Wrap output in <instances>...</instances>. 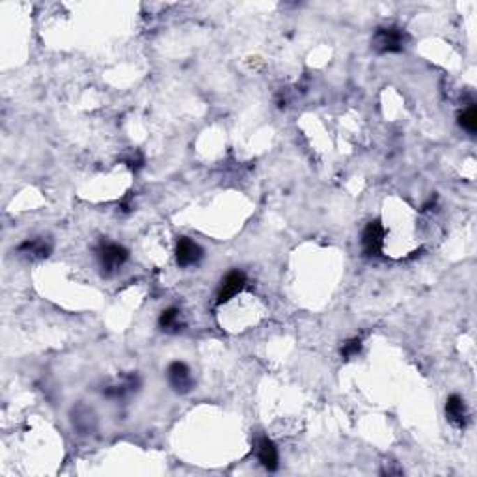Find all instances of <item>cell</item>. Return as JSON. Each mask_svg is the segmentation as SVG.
I'll use <instances>...</instances> for the list:
<instances>
[{"instance_id": "cell-1", "label": "cell", "mask_w": 477, "mask_h": 477, "mask_svg": "<svg viewBox=\"0 0 477 477\" xmlns=\"http://www.w3.org/2000/svg\"><path fill=\"white\" fill-rule=\"evenodd\" d=\"M97 263H99V268H101L105 274H114L118 268H121L126 265V262L129 259V252H127L126 246L118 245V243H112V241H101L96 250Z\"/></svg>"}, {"instance_id": "cell-2", "label": "cell", "mask_w": 477, "mask_h": 477, "mask_svg": "<svg viewBox=\"0 0 477 477\" xmlns=\"http://www.w3.org/2000/svg\"><path fill=\"white\" fill-rule=\"evenodd\" d=\"M409 36L404 34L403 29L399 26H382L377 29L371 40V47L375 49L379 54H393V52H401L407 45Z\"/></svg>"}, {"instance_id": "cell-3", "label": "cell", "mask_w": 477, "mask_h": 477, "mask_svg": "<svg viewBox=\"0 0 477 477\" xmlns=\"http://www.w3.org/2000/svg\"><path fill=\"white\" fill-rule=\"evenodd\" d=\"M245 287L246 274L243 273V271H238V268H233V271H229V273L222 278L220 285H218V291H216V304H218V306L226 304V302H229L232 298H235Z\"/></svg>"}, {"instance_id": "cell-4", "label": "cell", "mask_w": 477, "mask_h": 477, "mask_svg": "<svg viewBox=\"0 0 477 477\" xmlns=\"http://www.w3.org/2000/svg\"><path fill=\"white\" fill-rule=\"evenodd\" d=\"M384 237H386V229L382 226V222H370L364 227V232H362V250H364V256H381L382 248H384Z\"/></svg>"}, {"instance_id": "cell-5", "label": "cell", "mask_w": 477, "mask_h": 477, "mask_svg": "<svg viewBox=\"0 0 477 477\" xmlns=\"http://www.w3.org/2000/svg\"><path fill=\"white\" fill-rule=\"evenodd\" d=\"M166 379H168V384L172 386V390L177 393H188L194 386L192 373L188 370V365L185 362H172L166 370Z\"/></svg>"}, {"instance_id": "cell-6", "label": "cell", "mask_w": 477, "mask_h": 477, "mask_svg": "<svg viewBox=\"0 0 477 477\" xmlns=\"http://www.w3.org/2000/svg\"><path fill=\"white\" fill-rule=\"evenodd\" d=\"M204 257V250L199 248L196 241L188 237H179L176 243V262L179 267L187 268L198 265L199 259Z\"/></svg>"}, {"instance_id": "cell-7", "label": "cell", "mask_w": 477, "mask_h": 477, "mask_svg": "<svg viewBox=\"0 0 477 477\" xmlns=\"http://www.w3.org/2000/svg\"><path fill=\"white\" fill-rule=\"evenodd\" d=\"M256 453H257V460L262 462V466L265 468V470H268V471L278 470V460H280L278 448H276V444H274L271 438L268 437L259 438Z\"/></svg>"}, {"instance_id": "cell-8", "label": "cell", "mask_w": 477, "mask_h": 477, "mask_svg": "<svg viewBox=\"0 0 477 477\" xmlns=\"http://www.w3.org/2000/svg\"><path fill=\"white\" fill-rule=\"evenodd\" d=\"M446 416L451 425L464 429L466 421H468V410H466L464 399L460 397L459 393H451L446 401Z\"/></svg>"}, {"instance_id": "cell-9", "label": "cell", "mask_w": 477, "mask_h": 477, "mask_svg": "<svg viewBox=\"0 0 477 477\" xmlns=\"http://www.w3.org/2000/svg\"><path fill=\"white\" fill-rule=\"evenodd\" d=\"M138 386H140V379H138L137 373H131V375H127L123 381L119 382L118 386L107 388V390H105V395H107V397L121 399L126 397V395H129V393L137 392Z\"/></svg>"}, {"instance_id": "cell-10", "label": "cell", "mask_w": 477, "mask_h": 477, "mask_svg": "<svg viewBox=\"0 0 477 477\" xmlns=\"http://www.w3.org/2000/svg\"><path fill=\"white\" fill-rule=\"evenodd\" d=\"M17 250L21 252V254H26V256L32 257H47L49 256V252H51V245H49L47 241H43L41 237L26 238L24 243H21V245L17 246Z\"/></svg>"}, {"instance_id": "cell-11", "label": "cell", "mask_w": 477, "mask_h": 477, "mask_svg": "<svg viewBox=\"0 0 477 477\" xmlns=\"http://www.w3.org/2000/svg\"><path fill=\"white\" fill-rule=\"evenodd\" d=\"M179 310L177 308H166L165 312L159 315V328L165 330V332H177L181 328V323H179Z\"/></svg>"}, {"instance_id": "cell-12", "label": "cell", "mask_w": 477, "mask_h": 477, "mask_svg": "<svg viewBox=\"0 0 477 477\" xmlns=\"http://www.w3.org/2000/svg\"><path fill=\"white\" fill-rule=\"evenodd\" d=\"M459 126L464 129L466 132L470 135H476L477 132V110L476 105H470L468 108H464L462 112L459 114Z\"/></svg>"}, {"instance_id": "cell-13", "label": "cell", "mask_w": 477, "mask_h": 477, "mask_svg": "<svg viewBox=\"0 0 477 477\" xmlns=\"http://www.w3.org/2000/svg\"><path fill=\"white\" fill-rule=\"evenodd\" d=\"M360 351H362V340L360 338H352V340L345 341L343 347H341V356L345 358V360H351V358L358 356Z\"/></svg>"}]
</instances>
